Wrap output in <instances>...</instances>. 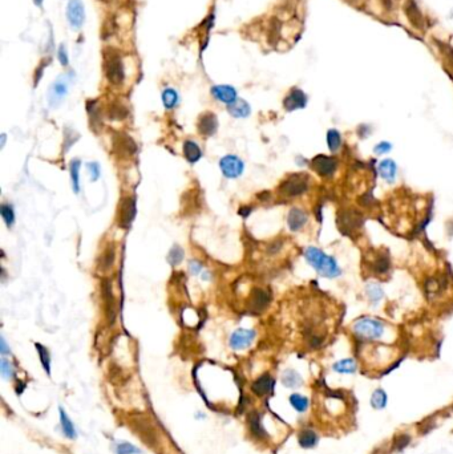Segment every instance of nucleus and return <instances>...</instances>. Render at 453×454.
Instances as JSON below:
<instances>
[{"label": "nucleus", "mask_w": 453, "mask_h": 454, "mask_svg": "<svg viewBox=\"0 0 453 454\" xmlns=\"http://www.w3.org/2000/svg\"><path fill=\"white\" fill-rule=\"evenodd\" d=\"M36 349H37V352H39V356H40L41 365H43V368L46 369L47 373L50 375V352H48V349H47L44 345L39 344V343H36Z\"/></svg>", "instance_id": "obj_39"}, {"label": "nucleus", "mask_w": 453, "mask_h": 454, "mask_svg": "<svg viewBox=\"0 0 453 454\" xmlns=\"http://www.w3.org/2000/svg\"><path fill=\"white\" fill-rule=\"evenodd\" d=\"M101 294L104 299V306H105V315L109 324H115L116 317H117V303H116L113 288L109 279H102L101 282Z\"/></svg>", "instance_id": "obj_5"}, {"label": "nucleus", "mask_w": 453, "mask_h": 454, "mask_svg": "<svg viewBox=\"0 0 453 454\" xmlns=\"http://www.w3.org/2000/svg\"><path fill=\"white\" fill-rule=\"evenodd\" d=\"M371 404H372V406L375 409L384 408L385 404H387V395H385L384 390H375L372 397H371Z\"/></svg>", "instance_id": "obj_40"}, {"label": "nucleus", "mask_w": 453, "mask_h": 454, "mask_svg": "<svg viewBox=\"0 0 453 454\" xmlns=\"http://www.w3.org/2000/svg\"><path fill=\"white\" fill-rule=\"evenodd\" d=\"M290 403L298 412H304L308 408V399L301 395H293L290 397Z\"/></svg>", "instance_id": "obj_42"}, {"label": "nucleus", "mask_w": 453, "mask_h": 454, "mask_svg": "<svg viewBox=\"0 0 453 454\" xmlns=\"http://www.w3.org/2000/svg\"><path fill=\"white\" fill-rule=\"evenodd\" d=\"M227 110L229 113L235 119H246L252 113V108L247 104L245 100L238 98L237 101H234L233 104L227 105Z\"/></svg>", "instance_id": "obj_23"}, {"label": "nucleus", "mask_w": 453, "mask_h": 454, "mask_svg": "<svg viewBox=\"0 0 453 454\" xmlns=\"http://www.w3.org/2000/svg\"><path fill=\"white\" fill-rule=\"evenodd\" d=\"M381 3H383V5H384L385 9L392 8V0H381Z\"/></svg>", "instance_id": "obj_57"}, {"label": "nucleus", "mask_w": 453, "mask_h": 454, "mask_svg": "<svg viewBox=\"0 0 453 454\" xmlns=\"http://www.w3.org/2000/svg\"><path fill=\"white\" fill-rule=\"evenodd\" d=\"M391 149H392V145H391L389 143H385V141H383V143H380L379 145H376V146H375V153H376V154H385V153H388V151L391 150Z\"/></svg>", "instance_id": "obj_50"}, {"label": "nucleus", "mask_w": 453, "mask_h": 454, "mask_svg": "<svg viewBox=\"0 0 453 454\" xmlns=\"http://www.w3.org/2000/svg\"><path fill=\"white\" fill-rule=\"evenodd\" d=\"M57 57H59L60 64L63 65V67H67L69 64V57L68 53H67V47L64 44H61L59 47V50H57Z\"/></svg>", "instance_id": "obj_48"}, {"label": "nucleus", "mask_w": 453, "mask_h": 454, "mask_svg": "<svg viewBox=\"0 0 453 454\" xmlns=\"http://www.w3.org/2000/svg\"><path fill=\"white\" fill-rule=\"evenodd\" d=\"M87 110L89 119H91V128L93 129L95 133H99L102 126V115H101V109L97 101H88Z\"/></svg>", "instance_id": "obj_20"}, {"label": "nucleus", "mask_w": 453, "mask_h": 454, "mask_svg": "<svg viewBox=\"0 0 453 454\" xmlns=\"http://www.w3.org/2000/svg\"><path fill=\"white\" fill-rule=\"evenodd\" d=\"M136 199L133 197H125L120 203L119 226L121 229H129L136 216Z\"/></svg>", "instance_id": "obj_8"}, {"label": "nucleus", "mask_w": 453, "mask_h": 454, "mask_svg": "<svg viewBox=\"0 0 453 454\" xmlns=\"http://www.w3.org/2000/svg\"><path fill=\"white\" fill-rule=\"evenodd\" d=\"M0 371H1V375H3L5 379H9V377H12V375H14L12 364H11L7 358H1V361H0Z\"/></svg>", "instance_id": "obj_45"}, {"label": "nucleus", "mask_w": 453, "mask_h": 454, "mask_svg": "<svg viewBox=\"0 0 453 454\" xmlns=\"http://www.w3.org/2000/svg\"><path fill=\"white\" fill-rule=\"evenodd\" d=\"M33 1H35V4H36L37 7H41V5H43V1H44V0H33Z\"/></svg>", "instance_id": "obj_59"}, {"label": "nucleus", "mask_w": 453, "mask_h": 454, "mask_svg": "<svg viewBox=\"0 0 453 454\" xmlns=\"http://www.w3.org/2000/svg\"><path fill=\"white\" fill-rule=\"evenodd\" d=\"M318 442V436L312 430H303L299 434V444L302 448H312Z\"/></svg>", "instance_id": "obj_35"}, {"label": "nucleus", "mask_w": 453, "mask_h": 454, "mask_svg": "<svg viewBox=\"0 0 453 454\" xmlns=\"http://www.w3.org/2000/svg\"><path fill=\"white\" fill-rule=\"evenodd\" d=\"M311 166L318 174L323 175V177H329V175L334 174L335 169H336V160L332 157L319 154L311 161Z\"/></svg>", "instance_id": "obj_12"}, {"label": "nucleus", "mask_w": 453, "mask_h": 454, "mask_svg": "<svg viewBox=\"0 0 453 454\" xmlns=\"http://www.w3.org/2000/svg\"><path fill=\"white\" fill-rule=\"evenodd\" d=\"M338 223L339 227L343 230L344 233L350 234L352 230L359 229L362 226V216L359 215L357 213H355V211L344 210L339 214Z\"/></svg>", "instance_id": "obj_11"}, {"label": "nucleus", "mask_w": 453, "mask_h": 454, "mask_svg": "<svg viewBox=\"0 0 453 454\" xmlns=\"http://www.w3.org/2000/svg\"><path fill=\"white\" fill-rule=\"evenodd\" d=\"M116 261V248L113 244H109L105 250L102 251V254L97 261V267L100 271H108L112 268V266L115 264Z\"/></svg>", "instance_id": "obj_22"}, {"label": "nucleus", "mask_w": 453, "mask_h": 454, "mask_svg": "<svg viewBox=\"0 0 453 454\" xmlns=\"http://www.w3.org/2000/svg\"><path fill=\"white\" fill-rule=\"evenodd\" d=\"M183 156L185 158L188 160V162L190 164H196L198 161L201 160L202 157V150L201 147L198 146L197 143H194V141H185L183 143Z\"/></svg>", "instance_id": "obj_24"}, {"label": "nucleus", "mask_w": 453, "mask_h": 454, "mask_svg": "<svg viewBox=\"0 0 453 454\" xmlns=\"http://www.w3.org/2000/svg\"><path fill=\"white\" fill-rule=\"evenodd\" d=\"M220 167L222 174H224L226 178L233 179L238 178V177L242 175L243 169H245V164H243V161L241 160L239 157L229 154V156H225L221 158Z\"/></svg>", "instance_id": "obj_6"}, {"label": "nucleus", "mask_w": 453, "mask_h": 454, "mask_svg": "<svg viewBox=\"0 0 453 454\" xmlns=\"http://www.w3.org/2000/svg\"><path fill=\"white\" fill-rule=\"evenodd\" d=\"M389 268V258L385 252L378 254L375 262H374V270L379 274H385Z\"/></svg>", "instance_id": "obj_33"}, {"label": "nucleus", "mask_w": 453, "mask_h": 454, "mask_svg": "<svg viewBox=\"0 0 453 454\" xmlns=\"http://www.w3.org/2000/svg\"><path fill=\"white\" fill-rule=\"evenodd\" d=\"M104 73L112 85H121L125 80V69L121 55L112 47L104 49Z\"/></svg>", "instance_id": "obj_2"}, {"label": "nucleus", "mask_w": 453, "mask_h": 454, "mask_svg": "<svg viewBox=\"0 0 453 454\" xmlns=\"http://www.w3.org/2000/svg\"><path fill=\"white\" fill-rule=\"evenodd\" d=\"M67 19L74 29H80L85 22V7L81 0H69L67 5Z\"/></svg>", "instance_id": "obj_7"}, {"label": "nucleus", "mask_w": 453, "mask_h": 454, "mask_svg": "<svg viewBox=\"0 0 453 454\" xmlns=\"http://www.w3.org/2000/svg\"><path fill=\"white\" fill-rule=\"evenodd\" d=\"M367 295L372 303H379V300L383 298V291L379 286L368 285L367 286Z\"/></svg>", "instance_id": "obj_43"}, {"label": "nucleus", "mask_w": 453, "mask_h": 454, "mask_svg": "<svg viewBox=\"0 0 453 454\" xmlns=\"http://www.w3.org/2000/svg\"><path fill=\"white\" fill-rule=\"evenodd\" d=\"M250 209H245V207H242V209H241V210H239V214H241V215L243 216V218H245V216H247L249 215V214H250Z\"/></svg>", "instance_id": "obj_58"}, {"label": "nucleus", "mask_w": 453, "mask_h": 454, "mask_svg": "<svg viewBox=\"0 0 453 454\" xmlns=\"http://www.w3.org/2000/svg\"><path fill=\"white\" fill-rule=\"evenodd\" d=\"M307 262L315 268L319 274L327 278H336L340 275V268H339L338 263L335 261L334 258L328 257L327 254L321 251L319 248L316 247H308L304 251Z\"/></svg>", "instance_id": "obj_1"}, {"label": "nucleus", "mask_w": 453, "mask_h": 454, "mask_svg": "<svg viewBox=\"0 0 453 454\" xmlns=\"http://www.w3.org/2000/svg\"><path fill=\"white\" fill-rule=\"evenodd\" d=\"M0 352H1V355H7L9 352L8 345L5 343L4 337H0Z\"/></svg>", "instance_id": "obj_55"}, {"label": "nucleus", "mask_w": 453, "mask_h": 454, "mask_svg": "<svg viewBox=\"0 0 453 454\" xmlns=\"http://www.w3.org/2000/svg\"><path fill=\"white\" fill-rule=\"evenodd\" d=\"M68 93V84L64 78H59L52 84L48 91V102L52 108L59 106Z\"/></svg>", "instance_id": "obj_10"}, {"label": "nucleus", "mask_w": 453, "mask_h": 454, "mask_svg": "<svg viewBox=\"0 0 453 454\" xmlns=\"http://www.w3.org/2000/svg\"><path fill=\"white\" fill-rule=\"evenodd\" d=\"M280 248H282V242H280V240H275V242H273V243L269 246L267 251L270 252V254H275V252L279 251Z\"/></svg>", "instance_id": "obj_53"}, {"label": "nucleus", "mask_w": 453, "mask_h": 454, "mask_svg": "<svg viewBox=\"0 0 453 454\" xmlns=\"http://www.w3.org/2000/svg\"><path fill=\"white\" fill-rule=\"evenodd\" d=\"M404 11H405V15H407L409 23L412 24V27L416 28L419 31H423L426 22H424V16L421 14L416 3L413 0H407V3L404 5Z\"/></svg>", "instance_id": "obj_17"}, {"label": "nucleus", "mask_w": 453, "mask_h": 454, "mask_svg": "<svg viewBox=\"0 0 453 454\" xmlns=\"http://www.w3.org/2000/svg\"><path fill=\"white\" fill-rule=\"evenodd\" d=\"M101 1H106V0H101Z\"/></svg>", "instance_id": "obj_60"}, {"label": "nucleus", "mask_w": 453, "mask_h": 454, "mask_svg": "<svg viewBox=\"0 0 453 454\" xmlns=\"http://www.w3.org/2000/svg\"><path fill=\"white\" fill-rule=\"evenodd\" d=\"M113 143H115L116 151H117L116 154H119V156L130 157L136 153V150H137L136 143L133 141L132 138L129 137L128 134H124V133L116 134Z\"/></svg>", "instance_id": "obj_13"}, {"label": "nucleus", "mask_w": 453, "mask_h": 454, "mask_svg": "<svg viewBox=\"0 0 453 454\" xmlns=\"http://www.w3.org/2000/svg\"><path fill=\"white\" fill-rule=\"evenodd\" d=\"M282 381H283V384L288 388H295V386L301 385L302 384V379L301 376L298 375L295 371H291V369H288L283 373V376H282Z\"/></svg>", "instance_id": "obj_34"}, {"label": "nucleus", "mask_w": 453, "mask_h": 454, "mask_svg": "<svg viewBox=\"0 0 453 454\" xmlns=\"http://www.w3.org/2000/svg\"><path fill=\"white\" fill-rule=\"evenodd\" d=\"M307 219H308V216H307L304 211L301 210V209H293L288 213V227H290L291 231H298V230H301L303 226L306 225Z\"/></svg>", "instance_id": "obj_21"}, {"label": "nucleus", "mask_w": 453, "mask_h": 454, "mask_svg": "<svg viewBox=\"0 0 453 454\" xmlns=\"http://www.w3.org/2000/svg\"><path fill=\"white\" fill-rule=\"evenodd\" d=\"M436 44L439 47L441 55L445 57V61H447V64L449 65V68L453 71V47L441 42H436Z\"/></svg>", "instance_id": "obj_41"}, {"label": "nucleus", "mask_w": 453, "mask_h": 454, "mask_svg": "<svg viewBox=\"0 0 453 454\" xmlns=\"http://www.w3.org/2000/svg\"><path fill=\"white\" fill-rule=\"evenodd\" d=\"M80 167L81 162L80 160H72L71 166H69V173H71V181H72V189L76 194L80 191Z\"/></svg>", "instance_id": "obj_29"}, {"label": "nucleus", "mask_w": 453, "mask_h": 454, "mask_svg": "<svg viewBox=\"0 0 453 454\" xmlns=\"http://www.w3.org/2000/svg\"><path fill=\"white\" fill-rule=\"evenodd\" d=\"M0 214H1V218H3V220L5 222V225L8 226V227H12V226H14L15 211L11 205L3 203V205L0 206Z\"/></svg>", "instance_id": "obj_37"}, {"label": "nucleus", "mask_w": 453, "mask_h": 454, "mask_svg": "<svg viewBox=\"0 0 453 454\" xmlns=\"http://www.w3.org/2000/svg\"><path fill=\"white\" fill-rule=\"evenodd\" d=\"M271 302V295L269 291L262 288H254L247 302V307L252 313H262L269 307Z\"/></svg>", "instance_id": "obj_9"}, {"label": "nucleus", "mask_w": 453, "mask_h": 454, "mask_svg": "<svg viewBox=\"0 0 453 454\" xmlns=\"http://www.w3.org/2000/svg\"><path fill=\"white\" fill-rule=\"evenodd\" d=\"M74 133V130H68V129H67V130H65V140H64V143H67V145H65V147H64V151L65 150H68L69 149V146H71V145H74L75 143H76V140H77V138H75V134L74 136H72V137H71V134Z\"/></svg>", "instance_id": "obj_52"}, {"label": "nucleus", "mask_w": 453, "mask_h": 454, "mask_svg": "<svg viewBox=\"0 0 453 454\" xmlns=\"http://www.w3.org/2000/svg\"><path fill=\"white\" fill-rule=\"evenodd\" d=\"M211 95L220 102H224L226 105H230L234 101L238 100L235 88L230 87V85H215L211 88Z\"/></svg>", "instance_id": "obj_18"}, {"label": "nucleus", "mask_w": 453, "mask_h": 454, "mask_svg": "<svg viewBox=\"0 0 453 454\" xmlns=\"http://www.w3.org/2000/svg\"><path fill=\"white\" fill-rule=\"evenodd\" d=\"M327 143H328V147L331 151L339 150V147L342 145V137H340V133H339L338 130H335V129L328 130V133H327Z\"/></svg>", "instance_id": "obj_36"}, {"label": "nucleus", "mask_w": 453, "mask_h": 454, "mask_svg": "<svg viewBox=\"0 0 453 454\" xmlns=\"http://www.w3.org/2000/svg\"><path fill=\"white\" fill-rule=\"evenodd\" d=\"M87 166H88V169H89V173H91V181L95 182V181H97V179L100 178L101 170L97 162H89Z\"/></svg>", "instance_id": "obj_49"}, {"label": "nucleus", "mask_w": 453, "mask_h": 454, "mask_svg": "<svg viewBox=\"0 0 453 454\" xmlns=\"http://www.w3.org/2000/svg\"><path fill=\"white\" fill-rule=\"evenodd\" d=\"M178 93L177 91H174L173 88H168L162 92V102L166 109H173L178 104Z\"/></svg>", "instance_id": "obj_30"}, {"label": "nucleus", "mask_w": 453, "mask_h": 454, "mask_svg": "<svg viewBox=\"0 0 453 454\" xmlns=\"http://www.w3.org/2000/svg\"><path fill=\"white\" fill-rule=\"evenodd\" d=\"M280 32H282V23L278 18H271L267 24V42L271 46H275L279 42Z\"/></svg>", "instance_id": "obj_25"}, {"label": "nucleus", "mask_w": 453, "mask_h": 454, "mask_svg": "<svg viewBox=\"0 0 453 454\" xmlns=\"http://www.w3.org/2000/svg\"><path fill=\"white\" fill-rule=\"evenodd\" d=\"M201 268H202L201 264H200L198 262H196V261L190 262V271H192L193 274H198Z\"/></svg>", "instance_id": "obj_56"}, {"label": "nucleus", "mask_w": 453, "mask_h": 454, "mask_svg": "<svg viewBox=\"0 0 453 454\" xmlns=\"http://www.w3.org/2000/svg\"><path fill=\"white\" fill-rule=\"evenodd\" d=\"M396 171H398V166L392 160H384L379 165V173L381 178H384L388 182H394L396 178Z\"/></svg>", "instance_id": "obj_26"}, {"label": "nucleus", "mask_w": 453, "mask_h": 454, "mask_svg": "<svg viewBox=\"0 0 453 454\" xmlns=\"http://www.w3.org/2000/svg\"><path fill=\"white\" fill-rule=\"evenodd\" d=\"M60 421H61V428H63L65 436L68 437V438H75L76 437V430H75L74 424H72V421L69 420L68 416L65 414V412L61 408H60Z\"/></svg>", "instance_id": "obj_32"}, {"label": "nucleus", "mask_w": 453, "mask_h": 454, "mask_svg": "<svg viewBox=\"0 0 453 454\" xmlns=\"http://www.w3.org/2000/svg\"><path fill=\"white\" fill-rule=\"evenodd\" d=\"M47 64H48V63L44 61V64H41L40 67L36 69V74H35V87H36L37 84H39V81H40V78L41 76H43V72H44V68H46Z\"/></svg>", "instance_id": "obj_54"}, {"label": "nucleus", "mask_w": 453, "mask_h": 454, "mask_svg": "<svg viewBox=\"0 0 453 454\" xmlns=\"http://www.w3.org/2000/svg\"><path fill=\"white\" fill-rule=\"evenodd\" d=\"M353 332H355V335L360 336L363 339H380L384 334V324L381 321L376 320V319H372V317H362V319L355 321Z\"/></svg>", "instance_id": "obj_3"}, {"label": "nucleus", "mask_w": 453, "mask_h": 454, "mask_svg": "<svg viewBox=\"0 0 453 454\" xmlns=\"http://www.w3.org/2000/svg\"><path fill=\"white\" fill-rule=\"evenodd\" d=\"M255 339V332L252 330H237L230 336V347L233 349L247 348Z\"/></svg>", "instance_id": "obj_14"}, {"label": "nucleus", "mask_w": 453, "mask_h": 454, "mask_svg": "<svg viewBox=\"0 0 453 454\" xmlns=\"http://www.w3.org/2000/svg\"><path fill=\"white\" fill-rule=\"evenodd\" d=\"M427 291L430 292V294H436V292H439L440 291V283L437 280L435 279H430L427 282Z\"/></svg>", "instance_id": "obj_51"}, {"label": "nucleus", "mask_w": 453, "mask_h": 454, "mask_svg": "<svg viewBox=\"0 0 453 454\" xmlns=\"http://www.w3.org/2000/svg\"><path fill=\"white\" fill-rule=\"evenodd\" d=\"M274 388V380H273V377L270 375H262L261 377H258L255 381H254V384L252 385V392L255 393L256 396H266L270 393L271 390Z\"/></svg>", "instance_id": "obj_19"}, {"label": "nucleus", "mask_w": 453, "mask_h": 454, "mask_svg": "<svg viewBox=\"0 0 453 454\" xmlns=\"http://www.w3.org/2000/svg\"><path fill=\"white\" fill-rule=\"evenodd\" d=\"M183 255H185V252H183L182 247H179V246L176 244V246L170 248L169 254H168V262L172 266H177V264H179L182 262Z\"/></svg>", "instance_id": "obj_38"}, {"label": "nucleus", "mask_w": 453, "mask_h": 454, "mask_svg": "<svg viewBox=\"0 0 453 454\" xmlns=\"http://www.w3.org/2000/svg\"><path fill=\"white\" fill-rule=\"evenodd\" d=\"M307 104V97L304 95L303 91L301 89H298V88H294L291 92L288 93L286 98L283 101V105L284 109L288 110V112H293V110L297 109H302L304 108Z\"/></svg>", "instance_id": "obj_16"}, {"label": "nucleus", "mask_w": 453, "mask_h": 454, "mask_svg": "<svg viewBox=\"0 0 453 454\" xmlns=\"http://www.w3.org/2000/svg\"><path fill=\"white\" fill-rule=\"evenodd\" d=\"M356 362L353 361L352 358H344V360H340V361L334 364V371L339 372V373H353L356 371Z\"/></svg>", "instance_id": "obj_31"}, {"label": "nucleus", "mask_w": 453, "mask_h": 454, "mask_svg": "<svg viewBox=\"0 0 453 454\" xmlns=\"http://www.w3.org/2000/svg\"><path fill=\"white\" fill-rule=\"evenodd\" d=\"M308 189V177L306 174H291L284 179L279 186L280 195L287 198L298 197L306 193Z\"/></svg>", "instance_id": "obj_4"}, {"label": "nucleus", "mask_w": 453, "mask_h": 454, "mask_svg": "<svg viewBox=\"0 0 453 454\" xmlns=\"http://www.w3.org/2000/svg\"><path fill=\"white\" fill-rule=\"evenodd\" d=\"M115 32V24H113V19H105V23H104V28H102V39L109 37L112 33Z\"/></svg>", "instance_id": "obj_47"}, {"label": "nucleus", "mask_w": 453, "mask_h": 454, "mask_svg": "<svg viewBox=\"0 0 453 454\" xmlns=\"http://www.w3.org/2000/svg\"><path fill=\"white\" fill-rule=\"evenodd\" d=\"M350 1H355V0H350Z\"/></svg>", "instance_id": "obj_61"}, {"label": "nucleus", "mask_w": 453, "mask_h": 454, "mask_svg": "<svg viewBox=\"0 0 453 454\" xmlns=\"http://www.w3.org/2000/svg\"><path fill=\"white\" fill-rule=\"evenodd\" d=\"M409 442H411V437L408 436V434H400V436L396 437V440H395V449L403 450L405 446L409 445Z\"/></svg>", "instance_id": "obj_46"}, {"label": "nucleus", "mask_w": 453, "mask_h": 454, "mask_svg": "<svg viewBox=\"0 0 453 454\" xmlns=\"http://www.w3.org/2000/svg\"><path fill=\"white\" fill-rule=\"evenodd\" d=\"M117 453L119 454H138L141 453V450L137 449L136 446L128 442H121L117 445Z\"/></svg>", "instance_id": "obj_44"}, {"label": "nucleus", "mask_w": 453, "mask_h": 454, "mask_svg": "<svg viewBox=\"0 0 453 454\" xmlns=\"http://www.w3.org/2000/svg\"><path fill=\"white\" fill-rule=\"evenodd\" d=\"M247 421H249V425H250V429H252V433L258 438H263L266 437V431L265 429L262 428L261 425V417H259V414L256 412H252L249 414V417H247Z\"/></svg>", "instance_id": "obj_28"}, {"label": "nucleus", "mask_w": 453, "mask_h": 454, "mask_svg": "<svg viewBox=\"0 0 453 454\" xmlns=\"http://www.w3.org/2000/svg\"><path fill=\"white\" fill-rule=\"evenodd\" d=\"M129 110L126 106L124 105L123 102L120 101H115L112 102L108 108V117L110 119H124L128 117Z\"/></svg>", "instance_id": "obj_27"}, {"label": "nucleus", "mask_w": 453, "mask_h": 454, "mask_svg": "<svg viewBox=\"0 0 453 454\" xmlns=\"http://www.w3.org/2000/svg\"><path fill=\"white\" fill-rule=\"evenodd\" d=\"M217 130H218V119H217V116L214 113H211V112L201 115V117L198 119V132L202 136L210 137V136H214L217 133Z\"/></svg>", "instance_id": "obj_15"}]
</instances>
